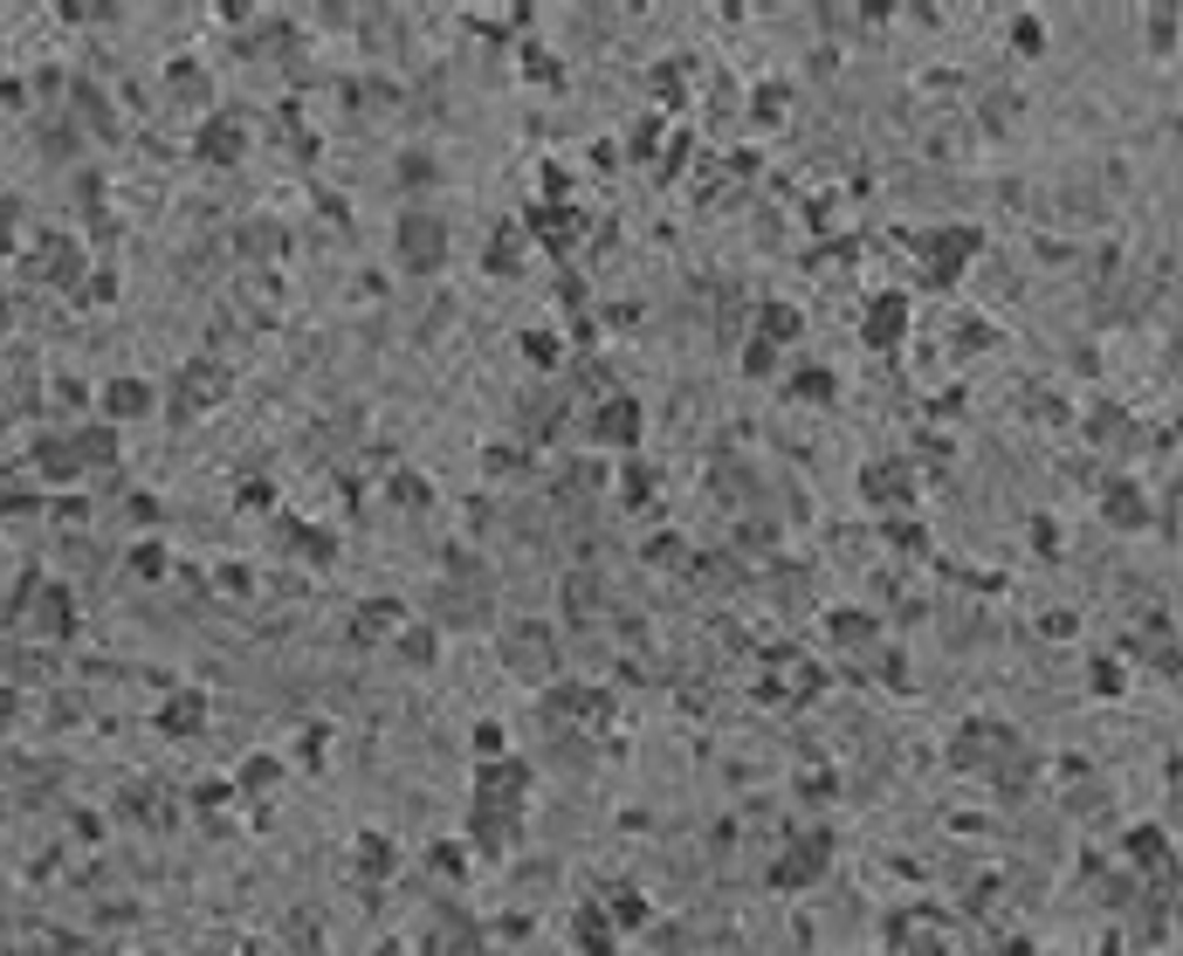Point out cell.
Instances as JSON below:
<instances>
[{
	"instance_id": "484cf974",
	"label": "cell",
	"mask_w": 1183,
	"mask_h": 956,
	"mask_svg": "<svg viewBox=\"0 0 1183 956\" xmlns=\"http://www.w3.org/2000/svg\"><path fill=\"white\" fill-rule=\"evenodd\" d=\"M393 503H399V509H427V503H433V488H427V475H414V469H399V475H393Z\"/></svg>"
},
{
	"instance_id": "8992f818",
	"label": "cell",
	"mask_w": 1183,
	"mask_h": 956,
	"mask_svg": "<svg viewBox=\"0 0 1183 956\" xmlns=\"http://www.w3.org/2000/svg\"><path fill=\"white\" fill-rule=\"evenodd\" d=\"M977 248H984L977 227H943V235H922V255H930V282H936V290H957V269L970 262Z\"/></svg>"
},
{
	"instance_id": "d590c367",
	"label": "cell",
	"mask_w": 1183,
	"mask_h": 956,
	"mask_svg": "<svg viewBox=\"0 0 1183 956\" xmlns=\"http://www.w3.org/2000/svg\"><path fill=\"white\" fill-rule=\"evenodd\" d=\"M1170 42H1176V8H1156V14H1149V48L1163 56Z\"/></svg>"
},
{
	"instance_id": "f1b7e54d",
	"label": "cell",
	"mask_w": 1183,
	"mask_h": 956,
	"mask_svg": "<svg viewBox=\"0 0 1183 956\" xmlns=\"http://www.w3.org/2000/svg\"><path fill=\"white\" fill-rule=\"evenodd\" d=\"M791 393H799V400H812V406H826V400H833V372H819V365H812V372H799V379H791Z\"/></svg>"
},
{
	"instance_id": "f546056e",
	"label": "cell",
	"mask_w": 1183,
	"mask_h": 956,
	"mask_svg": "<svg viewBox=\"0 0 1183 956\" xmlns=\"http://www.w3.org/2000/svg\"><path fill=\"white\" fill-rule=\"evenodd\" d=\"M145 406H151V393H145L138 379H117V385H111V413H145Z\"/></svg>"
},
{
	"instance_id": "6da1fadb",
	"label": "cell",
	"mask_w": 1183,
	"mask_h": 956,
	"mask_svg": "<svg viewBox=\"0 0 1183 956\" xmlns=\"http://www.w3.org/2000/svg\"><path fill=\"white\" fill-rule=\"evenodd\" d=\"M833 854H840L833 825H805V833H791V846L778 854V867H770V888H778V895H805L812 881H826Z\"/></svg>"
},
{
	"instance_id": "ba28073f",
	"label": "cell",
	"mask_w": 1183,
	"mask_h": 956,
	"mask_svg": "<svg viewBox=\"0 0 1183 956\" xmlns=\"http://www.w3.org/2000/svg\"><path fill=\"white\" fill-rule=\"evenodd\" d=\"M530 798V771L517 757H488L482 778H475V806H496V812H523Z\"/></svg>"
},
{
	"instance_id": "5bb4252c",
	"label": "cell",
	"mask_w": 1183,
	"mask_h": 956,
	"mask_svg": "<svg viewBox=\"0 0 1183 956\" xmlns=\"http://www.w3.org/2000/svg\"><path fill=\"white\" fill-rule=\"evenodd\" d=\"M557 599H564V612H572V619H606V585H599V572H592V564L564 572Z\"/></svg>"
},
{
	"instance_id": "7bdbcfd3",
	"label": "cell",
	"mask_w": 1183,
	"mask_h": 956,
	"mask_svg": "<svg viewBox=\"0 0 1183 956\" xmlns=\"http://www.w3.org/2000/svg\"><path fill=\"white\" fill-rule=\"evenodd\" d=\"M688 151H696V145H688V132H681L675 145H667V179H681V166H688Z\"/></svg>"
},
{
	"instance_id": "b9f144b4",
	"label": "cell",
	"mask_w": 1183,
	"mask_h": 956,
	"mask_svg": "<svg viewBox=\"0 0 1183 956\" xmlns=\"http://www.w3.org/2000/svg\"><path fill=\"white\" fill-rule=\"evenodd\" d=\"M475 751H482V757H503V730H496V722H482V730H475Z\"/></svg>"
},
{
	"instance_id": "52a82bcc",
	"label": "cell",
	"mask_w": 1183,
	"mask_h": 956,
	"mask_svg": "<svg viewBox=\"0 0 1183 956\" xmlns=\"http://www.w3.org/2000/svg\"><path fill=\"white\" fill-rule=\"evenodd\" d=\"M640 427H647V413H640L633 393H606L592 406V441H606V448H640Z\"/></svg>"
},
{
	"instance_id": "d6a6232c",
	"label": "cell",
	"mask_w": 1183,
	"mask_h": 956,
	"mask_svg": "<svg viewBox=\"0 0 1183 956\" xmlns=\"http://www.w3.org/2000/svg\"><path fill=\"white\" fill-rule=\"evenodd\" d=\"M399 179H406V187H433L441 172H433V159H427V151H406V159H399Z\"/></svg>"
},
{
	"instance_id": "3957f363",
	"label": "cell",
	"mask_w": 1183,
	"mask_h": 956,
	"mask_svg": "<svg viewBox=\"0 0 1183 956\" xmlns=\"http://www.w3.org/2000/svg\"><path fill=\"white\" fill-rule=\"evenodd\" d=\"M1012 757H1018V736L1005 730V722H991V716L964 722L957 743H949V764H957V771H998V764H1012Z\"/></svg>"
},
{
	"instance_id": "4dcf8cb0",
	"label": "cell",
	"mask_w": 1183,
	"mask_h": 956,
	"mask_svg": "<svg viewBox=\"0 0 1183 956\" xmlns=\"http://www.w3.org/2000/svg\"><path fill=\"white\" fill-rule=\"evenodd\" d=\"M427 861H433V874H448V881H454V874H469V854H461L454 840H433V854H427Z\"/></svg>"
},
{
	"instance_id": "d6986e66",
	"label": "cell",
	"mask_w": 1183,
	"mask_h": 956,
	"mask_svg": "<svg viewBox=\"0 0 1183 956\" xmlns=\"http://www.w3.org/2000/svg\"><path fill=\"white\" fill-rule=\"evenodd\" d=\"M826 633L840 640V648H867V640L881 633V619L874 612H826Z\"/></svg>"
},
{
	"instance_id": "cb8c5ba5",
	"label": "cell",
	"mask_w": 1183,
	"mask_h": 956,
	"mask_svg": "<svg viewBox=\"0 0 1183 956\" xmlns=\"http://www.w3.org/2000/svg\"><path fill=\"white\" fill-rule=\"evenodd\" d=\"M282 785V764L275 757H248L241 771H235V791H275Z\"/></svg>"
},
{
	"instance_id": "44dd1931",
	"label": "cell",
	"mask_w": 1183,
	"mask_h": 956,
	"mask_svg": "<svg viewBox=\"0 0 1183 956\" xmlns=\"http://www.w3.org/2000/svg\"><path fill=\"white\" fill-rule=\"evenodd\" d=\"M433 654H441V627H399V661L433 667Z\"/></svg>"
},
{
	"instance_id": "603a6c76",
	"label": "cell",
	"mask_w": 1183,
	"mask_h": 956,
	"mask_svg": "<svg viewBox=\"0 0 1183 956\" xmlns=\"http://www.w3.org/2000/svg\"><path fill=\"white\" fill-rule=\"evenodd\" d=\"M200 722H207V695H179V702H166V730L172 736L200 730Z\"/></svg>"
},
{
	"instance_id": "5b68a950",
	"label": "cell",
	"mask_w": 1183,
	"mask_h": 956,
	"mask_svg": "<svg viewBox=\"0 0 1183 956\" xmlns=\"http://www.w3.org/2000/svg\"><path fill=\"white\" fill-rule=\"evenodd\" d=\"M544 716L557 722H572V730H606L612 722V695L606 688H544Z\"/></svg>"
},
{
	"instance_id": "83f0119b",
	"label": "cell",
	"mask_w": 1183,
	"mask_h": 956,
	"mask_svg": "<svg viewBox=\"0 0 1183 956\" xmlns=\"http://www.w3.org/2000/svg\"><path fill=\"white\" fill-rule=\"evenodd\" d=\"M1088 434H1094V441H1101V448H1108V441H1115V434H1128V413H1122V406H1094V420H1088Z\"/></svg>"
},
{
	"instance_id": "ee69618b",
	"label": "cell",
	"mask_w": 1183,
	"mask_h": 956,
	"mask_svg": "<svg viewBox=\"0 0 1183 956\" xmlns=\"http://www.w3.org/2000/svg\"><path fill=\"white\" fill-rule=\"evenodd\" d=\"M654 138H661V124L647 117V124H640V132H633V151H640V159H647V151H654Z\"/></svg>"
},
{
	"instance_id": "9a60e30c",
	"label": "cell",
	"mask_w": 1183,
	"mask_h": 956,
	"mask_svg": "<svg viewBox=\"0 0 1183 956\" xmlns=\"http://www.w3.org/2000/svg\"><path fill=\"white\" fill-rule=\"evenodd\" d=\"M1101 516H1108L1115 530H1142L1156 509H1149V496H1142L1136 482H1108V496H1101Z\"/></svg>"
},
{
	"instance_id": "ac0fdd59",
	"label": "cell",
	"mask_w": 1183,
	"mask_h": 956,
	"mask_svg": "<svg viewBox=\"0 0 1183 956\" xmlns=\"http://www.w3.org/2000/svg\"><path fill=\"white\" fill-rule=\"evenodd\" d=\"M757 330H764V345L778 351V345H791V338H805V317L791 303H764L757 310Z\"/></svg>"
},
{
	"instance_id": "7c38bea8",
	"label": "cell",
	"mask_w": 1183,
	"mask_h": 956,
	"mask_svg": "<svg viewBox=\"0 0 1183 956\" xmlns=\"http://www.w3.org/2000/svg\"><path fill=\"white\" fill-rule=\"evenodd\" d=\"M572 949H578V956H612V949H620V929H612V915L599 909V901H578V915H572Z\"/></svg>"
},
{
	"instance_id": "4316f807",
	"label": "cell",
	"mask_w": 1183,
	"mask_h": 956,
	"mask_svg": "<svg viewBox=\"0 0 1183 956\" xmlns=\"http://www.w3.org/2000/svg\"><path fill=\"white\" fill-rule=\"evenodd\" d=\"M200 151H207V159H241V124H207Z\"/></svg>"
},
{
	"instance_id": "7402d4cb",
	"label": "cell",
	"mask_w": 1183,
	"mask_h": 956,
	"mask_svg": "<svg viewBox=\"0 0 1183 956\" xmlns=\"http://www.w3.org/2000/svg\"><path fill=\"white\" fill-rule=\"evenodd\" d=\"M599 909L612 915V929H647V895H633V888H620V895H606Z\"/></svg>"
},
{
	"instance_id": "ab89813d",
	"label": "cell",
	"mask_w": 1183,
	"mask_h": 956,
	"mask_svg": "<svg viewBox=\"0 0 1183 956\" xmlns=\"http://www.w3.org/2000/svg\"><path fill=\"white\" fill-rule=\"evenodd\" d=\"M1094 695H1122V667L1115 661H1094Z\"/></svg>"
},
{
	"instance_id": "2e32d148",
	"label": "cell",
	"mask_w": 1183,
	"mask_h": 956,
	"mask_svg": "<svg viewBox=\"0 0 1183 956\" xmlns=\"http://www.w3.org/2000/svg\"><path fill=\"white\" fill-rule=\"evenodd\" d=\"M393 627H406V606H399V599H365V606H358V627H351V640L365 648V640L393 633Z\"/></svg>"
},
{
	"instance_id": "4fadbf2b",
	"label": "cell",
	"mask_w": 1183,
	"mask_h": 956,
	"mask_svg": "<svg viewBox=\"0 0 1183 956\" xmlns=\"http://www.w3.org/2000/svg\"><path fill=\"white\" fill-rule=\"evenodd\" d=\"M1122 854H1128V867L1156 874V881H1163V874L1176 867V854H1170V833H1163V825H1136V833L1122 840Z\"/></svg>"
},
{
	"instance_id": "e575fe53",
	"label": "cell",
	"mask_w": 1183,
	"mask_h": 956,
	"mask_svg": "<svg viewBox=\"0 0 1183 956\" xmlns=\"http://www.w3.org/2000/svg\"><path fill=\"white\" fill-rule=\"evenodd\" d=\"M523 358L530 365H557V338L551 330H523Z\"/></svg>"
},
{
	"instance_id": "60d3db41",
	"label": "cell",
	"mask_w": 1183,
	"mask_h": 956,
	"mask_svg": "<svg viewBox=\"0 0 1183 956\" xmlns=\"http://www.w3.org/2000/svg\"><path fill=\"white\" fill-rule=\"evenodd\" d=\"M785 111V83H764L757 90V117H778Z\"/></svg>"
},
{
	"instance_id": "836d02e7",
	"label": "cell",
	"mask_w": 1183,
	"mask_h": 956,
	"mask_svg": "<svg viewBox=\"0 0 1183 956\" xmlns=\"http://www.w3.org/2000/svg\"><path fill=\"white\" fill-rule=\"evenodd\" d=\"M517 262H523V235H503L496 248H488V269H496V275H509Z\"/></svg>"
},
{
	"instance_id": "1f68e13d",
	"label": "cell",
	"mask_w": 1183,
	"mask_h": 956,
	"mask_svg": "<svg viewBox=\"0 0 1183 956\" xmlns=\"http://www.w3.org/2000/svg\"><path fill=\"white\" fill-rule=\"evenodd\" d=\"M888 544H894V551H915V558H922V551H930V537H922V524H902V516H894V524H888Z\"/></svg>"
},
{
	"instance_id": "7a4b0ae2",
	"label": "cell",
	"mask_w": 1183,
	"mask_h": 956,
	"mask_svg": "<svg viewBox=\"0 0 1183 956\" xmlns=\"http://www.w3.org/2000/svg\"><path fill=\"white\" fill-rule=\"evenodd\" d=\"M503 661H509V675H523V682H537V688H551V675L564 667L557 633L544 627V619H517V627L503 633Z\"/></svg>"
},
{
	"instance_id": "277c9868",
	"label": "cell",
	"mask_w": 1183,
	"mask_h": 956,
	"mask_svg": "<svg viewBox=\"0 0 1183 956\" xmlns=\"http://www.w3.org/2000/svg\"><path fill=\"white\" fill-rule=\"evenodd\" d=\"M399 262H406V275H433L448 262V221H433V214H406L399 221Z\"/></svg>"
},
{
	"instance_id": "ffe728a7",
	"label": "cell",
	"mask_w": 1183,
	"mask_h": 956,
	"mask_svg": "<svg viewBox=\"0 0 1183 956\" xmlns=\"http://www.w3.org/2000/svg\"><path fill=\"white\" fill-rule=\"evenodd\" d=\"M393 840L385 833H358V874H365V881H385V874H393Z\"/></svg>"
},
{
	"instance_id": "8fae6325",
	"label": "cell",
	"mask_w": 1183,
	"mask_h": 956,
	"mask_svg": "<svg viewBox=\"0 0 1183 956\" xmlns=\"http://www.w3.org/2000/svg\"><path fill=\"white\" fill-rule=\"evenodd\" d=\"M433 619H441V627H488V585H448L441 578Z\"/></svg>"
},
{
	"instance_id": "f6af8a7d",
	"label": "cell",
	"mask_w": 1183,
	"mask_h": 956,
	"mask_svg": "<svg viewBox=\"0 0 1183 956\" xmlns=\"http://www.w3.org/2000/svg\"><path fill=\"white\" fill-rule=\"evenodd\" d=\"M557 303H572V310H578V303H585V282H578V275H564V282H557Z\"/></svg>"
},
{
	"instance_id": "74e56055",
	"label": "cell",
	"mask_w": 1183,
	"mask_h": 956,
	"mask_svg": "<svg viewBox=\"0 0 1183 956\" xmlns=\"http://www.w3.org/2000/svg\"><path fill=\"white\" fill-rule=\"evenodd\" d=\"M647 564H688V544H681V537H654V544H647Z\"/></svg>"
},
{
	"instance_id": "d4e9b609",
	"label": "cell",
	"mask_w": 1183,
	"mask_h": 956,
	"mask_svg": "<svg viewBox=\"0 0 1183 956\" xmlns=\"http://www.w3.org/2000/svg\"><path fill=\"white\" fill-rule=\"evenodd\" d=\"M241 248H248V255H282V248H290V235H282L275 221H248V227H241Z\"/></svg>"
},
{
	"instance_id": "8d00e7d4",
	"label": "cell",
	"mask_w": 1183,
	"mask_h": 956,
	"mask_svg": "<svg viewBox=\"0 0 1183 956\" xmlns=\"http://www.w3.org/2000/svg\"><path fill=\"white\" fill-rule=\"evenodd\" d=\"M949 345H957V351H984V345H991V324H977V317H964L957 330H949Z\"/></svg>"
},
{
	"instance_id": "30bf717a",
	"label": "cell",
	"mask_w": 1183,
	"mask_h": 956,
	"mask_svg": "<svg viewBox=\"0 0 1183 956\" xmlns=\"http://www.w3.org/2000/svg\"><path fill=\"white\" fill-rule=\"evenodd\" d=\"M902 330H909V296L902 290H881L867 303V317H860V338L874 345V351H894L902 345Z\"/></svg>"
},
{
	"instance_id": "9c48e42d",
	"label": "cell",
	"mask_w": 1183,
	"mask_h": 956,
	"mask_svg": "<svg viewBox=\"0 0 1183 956\" xmlns=\"http://www.w3.org/2000/svg\"><path fill=\"white\" fill-rule=\"evenodd\" d=\"M860 496H867L874 509H894V503H909V496H915V475H909V461H902V454H881V461H867V469H860Z\"/></svg>"
},
{
	"instance_id": "e0dca14e",
	"label": "cell",
	"mask_w": 1183,
	"mask_h": 956,
	"mask_svg": "<svg viewBox=\"0 0 1183 956\" xmlns=\"http://www.w3.org/2000/svg\"><path fill=\"white\" fill-rule=\"evenodd\" d=\"M530 227H537V235H544L551 248H572L585 221L572 214V206H551V200H544V206H530Z\"/></svg>"
},
{
	"instance_id": "f35d334b",
	"label": "cell",
	"mask_w": 1183,
	"mask_h": 956,
	"mask_svg": "<svg viewBox=\"0 0 1183 956\" xmlns=\"http://www.w3.org/2000/svg\"><path fill=\"white\" fill-rule=\"evenodd\" d=\"M770 365H778V351H770L764 338H757V345H743V372H751V379H764Z\"/></svg>"
}]
</instances>
